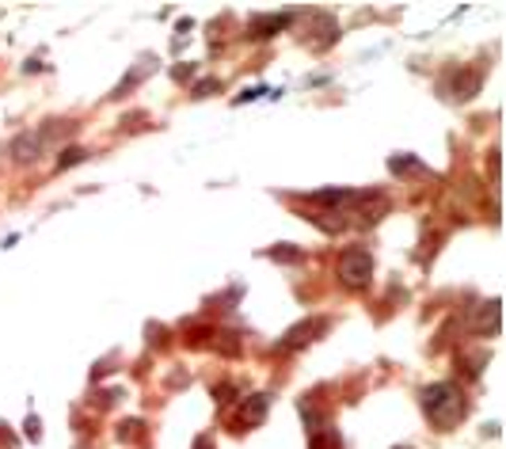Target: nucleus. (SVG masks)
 Wrapping results in <instances>:
<instances>
[{
    "label": "nucleus",
    "instance_id": "obj_5",
    "mask_svg": "<svg viewBox=\"0 0 506 449\" xmlns=\"http://www.w3.org/2000/svg\"><path fill=\"white\" fill-rule=\"evenodd\" d=\"M354 202H358V210H354V225H362V228H373L377 221H385V214L393 210V202L385 198L381 191H365V194H354Z\"/></svg>",
    "mask_w": 506,
    "mask_h": 449
},
{
    "label": "nucleus",
    "instance_id": "obj_14",
    "mask_svg": "<svg viewBox=\"0 0 506 449\" xmlns=\"http://www.w3.org/2000/svg\"><path fill=\"white\" fill-rule=\"evenodd\" d=\"M461 362H464V377L476 381L480 370H484V362H487V354H468V358H461Z\"/></svg>",
    "mask_w": 506,
    "mask_h": 449
},
{
    "label": "nucleus",
    "instance_id": "obj_11",
    "mask_svg": "<svg viewBox=\"0 0 506 449\" xmlns=\"http://www.w3.org/2000/svg\"><path fill=\"white\" fill-rule=\"evenodd\" d=\"M152 69H157V61H141V65H137V69L126 77V80H122L118 88H114V100H118V95H126L134 84H141V80H145V72H152Z\"/></svg>",
    "mask_w": 506,
    "mask_h": 449
},
{
    "label": "nucleus",
    "instance_id": "obj_6",
    "mask_svg": "<svg viewBox=\"0 0 506 449\" xmlns=\"http://www.w3.org/2000/svg\"><path fill=\"white\" fill-rule=\"evenodd\" d=\"M331 328V320H324V316H316V320H305V324H297V328H290L285 331V339H278V354H290V350H301L305 342H313L320 331H328Z\"/></svg>",
    "mask_w": 506,
    "mask_h": 449
},
{
    "label": "nucleus",
    "instance_id": "obj_1",
    "mask_svg": "<svg viewBox=\"0 0 506 449\" xmlns=\"http://www.w3.org/2000/svg\"><path fill=\"white\" fill-rule=\"evenodd\" d=\"M422 411L438 430H453L457 423L468 415V396L461 393V385L453 381H438V385L422 388Z\"/></svg>",
    "mask_w": 506,
    "mask_h": 449
},
{
    "label": "nucleus",
    "instance_id": "obj_10",
    "mask_svg": "<svg viewBox=\"0 0 506 449\" xmlns=\"http://www.w3.org/2000/svg\"><path fill=\"white\" fill-rule=\"evenodd\" d=\"M480 84H484V72L480 69H464V72H457V80H453V95L457 100H472V95L480 92Z\"/></svg>",
    "mask_w": 506,
    "mask_h": 449
},
{
    "label": "nucleus",
    "instance_id": "obj_19",
    "mask_svg": "<svg viewBox=\"0 0 506 449\" xmlns=\"http://www.w3.org/2000/svg\"><path fill=\"white\" fill-rule=\"evenodd\" d=\"M209 446H214V442H209V434H202L198 442H194V449H209Z\"/></svg>",
    "mask_w": 506,
    "mask_h": 449
},
{
    "label": "nucleus",
    "instance_id": "obj_18",
    "mask_svg": "<svg viewBox=\"0 0 506 449\" xmlns=\"http://www.w3.org/2000/svg\"><path fill=\"white\" fill-rule=\"evenodd\" d=\"M217 404H228V400H232V385H217Z\"/></svg>",
    "mask_w": 506,
    "mask_h": 449
},
{
    "label": "nucleus",
    "instance_id": "obj_16",
    "mask_svg": "<svg viewBox=\"0 0 506 449\" xmlns=\"http://www.w3.org/2000/svg\"><path fill=\"white\" fill-rule=\"evenodd\" d=\"M313 449H339V438L335 434H328V438L313 434Z\"/></svg>",
    "mask_w": 506,
    "mask_h": 449
},
{
    "label": "nucleus",
    "instance_id": "obj_2",
    "mask_svg": "<svg viewBox=\"0 0 506 449\" xmlns=\"http://www.w3.org/2000/svg\"><path fill=\"white\" fill-rule=\"evenodd\" d=\"M339 282L347 285V290H365L373 278V255L365 248H347L339 255V267H335Z\"/></svg>",
    "mask_w": 506,
    "mask_h": 449
},
{
    "label": "nucleus",
    "instance_id": "obj_12",
    "mask_svg": "<svg viewBox=\"0 0 506 449\" xmlns=\"http://www.w3.org/2000/svg\"><path fill=\"white\" fill-rule=\"evenodd\" d=\"M267 255H271L274 263H305V251L293 248V244H278V248H271Z\"/></svg>",
    "mask_w": 506,
    "mask_h": 449
},
{
    "label": "nucleus",
    "instance_id": "obj_7",
    "mask_svg": "<svg viewBox=\"0 0 506 449\" xmlns=\"http://www.w3.org/2000/svg\"><path fill=\"white\" fill-rule=\"evenodd\" d=\"M267 407H271V396H267V393L248 396V400H244V407L236 411V427H240V430H255L259 423L267 419Z\"/></svg>",
    "mask_w": 506,
    "mask_h": 449
},
{
    "label": "nucleus",
    "instance_id": "obj_3",
    "mask_svg": "<svg viewBox=\"0 0 506 449\" xmlns=\"http://www.w3.org/2000/svg\"><path fill=\"white\" fill-rule=\"evenodd\" d=\"M339 38V19L331 12H308L305 15V31H301V42L308 46V50H328V46H335Z\"/></svg>",
    "mask_w": 506,
    "mask_h": 449
},
{
    "label": "nucleus",
    "instance_id": "obj_4",
    "mask_svg": "<svg viewBox=\"0 0 506 449\" xmlns=\"http://www.w3.org/2000/svg\"><path fill=\"white\" fill-rule=\"evenodd\" d=\"M468 331L472 336H484V339L499 336L503 331V305L499 301H480L468 316Z\"/></svg>",
    "mask_w": 506,
    "mask_h": 449
},
{
    "label": "nucleus",
    "instance_id": "obj_9",
    "mask_svg": "<svg viewBox=\"0 0 506 449\" xmlns=\"http://www.w3.org/2000/svg\"><path fill=\"white\" fill-rule=\"evenodd\" d=\"M285 23H290V12H282V15H251L248 38H271V35H278Z\"/></svg>",
    "mask_w": 506,
    "mask_h": 449
},
{
    "label": "nucleus",
    "instance_id": "obj_15",
    "mask_svg": "<svg viewBox=\"0 0 506 449\" xmlns=\"http://www.w3.org/2000/svg\"><path fill=\"white\" fill-rule=\"evenodd\" d=\"M80 160H88V152H84V149H65V157H57V171L80 164Z\"/></svg>",
    "mask_w": 506,
    "mask_h": 449
},
{
    "label": "nucleus",
    "instance_id": "obj_17",
    "mask_svg": "<svg viewBox=\"0 0 506 449\" xmlns=\"http://www.w3.org/2000/svg\"><path fill=\"white\" fill-rule=\"evenodd\" d=\"M217 88H221V84H217V80H202V84H194V95H198V100H202V95L217 92Z\"/></svg>",
    "mask_w": 506,
    "mask_h": 449
},
{
    "label": "nucleus",
    "instance_id": "obj_13",
    "mask_svg": "<svg viewBox=\"0 0 506 449\" xmlns=\"http://www.w3.org/2000/svg\"><path fill=\"white\" fill-rule=\"evenodd\" d=\"M388 168L396 171V175H407V171H422V164L415 157H393L388 160Z\"/></svg>",
    "mask_w": 506,
    "mask_h": 449
},
{
    "label": "nucleus",
    "instance_id": "obj_8",
    "mask_svg": "<svg viewBox=\"0 0 506 449\" xmlns=\"http://www.w3.org/2000/svg\"><path fill=\"white\" fill-rule=\"evenodd\" d=\"M42 149H46V141H42L38 134H19V137L12 141V149H8V152H12V160L27 164V160H38V157H42Z\"/></svg>",
    "mask_w": 506,
    "mask_h": 449
}]
</instances>
